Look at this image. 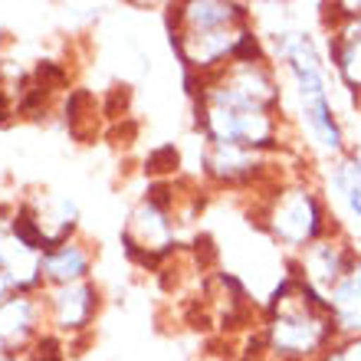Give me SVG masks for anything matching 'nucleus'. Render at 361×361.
Here are the masks:
<instances>
[{"mask_svg":"<svg viewBox=\"0 0 361 361\" xmlns=\"http://www.w3.org/2000/svg\"><path fill=\"white\" fill-rule=\"evenodd\" d=\"M335 338L338 332L325 299L286 273L267 302V319L250 352L257 361H319Z\"/></svg>","mask_w":361,"mask_h":361,"instance_id":"1","label":"nucleus"},{"mask_svg":"<svg viewBox=\"0 0 361 361\" xmlns=\"http://www.w3.org/2000/svg\"><path fill=\"white\" fill-rule=\"evenodd\" d=\"M250 220L293 257L325 233L345 227L329 210L322 188L309 180H269V190L259 194V207L250 214Z\"/></svg>","mask_w":361,"mask_h":361,"instance_id":"2","label":"nucleus"},{"mask_svg":"<svg viewBox=\"0 0 361 361\" xmlns=\"http://www.w3.org/2000/svg\"><path fill=\"white\" fill-rule=\"evenodd\" d=\"M197 128L207 145H237L250 152L276 154L283 152V115L263 109H240V105H217L194 99Z\"/></svg>","mask_w":361,"mask_h":361,"instance_id":"3","label":"nucleus"},{"mask_svg":"<svg viewBox=\"0 0 361 361\" xmlns=\"http://www.w3.org/2000/svg\"><path fill=\"white\" fill-rule=\"evenodd\" d=\"M358 263V247L348 237V230L338 227L332 233H325L322 240H315L312 247H305L299 257L286 259V269L305 283L315 295H329L335 286L342 283V276Z\"/></svg>","mask_w":361,"mask_h":361,"instance_id":"4","label":"nucleus"},{"mask_svg":"<svg viewBox=\"0 0 361 361\" xmlns=\"http://www.w3.org/2000/svg\"><path fill=\"white\" fill-rule=\"evenodd\" d=\"M200 171L220 188H263L273 180L269 154L237 145H207L200 154Z\"/></svg>","mask_w":361,"mask_h":361,"instance_id":"5","label":"nucleus"},{"mask_svg":"<svg viewBox=\"0 0 361 361\" xmlns=\"http://www.w3.org/2000/svg\"><path fill=\"white\" fill-rule=\"evenodd\" d=\"M325 43L338 86L361 109V17L355 20H325Z\"/></svg>","mask_w":361,"mask_h":361,"instance_id":"6","label":"nucleus"},{"mask_svg":"<svg viewBox=\"0 0 361 361\" xmlns=\"http://www.w3.org/2000/svg\"><path fill=\"white\" fill-rule=\"evenodd\" d=\"M247 4H227V0H194V4H178L168 13L171 33H194V30H224L250 23Z\"/></svg>","mask_w":361,"mask_h":361,"instance_id":"7","label":"nucleus"},{"mask_svg":"<svg viewBox=\"0 0 361 361\" xmlns=\"http://www.w3.org/2000/svg\"><path fill=\"white\" fill-rule=\"evenodd\" d=\"M325 305H329V315H332L338 338L361 335V257L342 276V283L325 295Z\"/></svg>","mask_w":361,"mask_h":361,"instance_id":"8","label":"nucleus"},{"mask_svg":"<svg viewBox=\"0 0 361 361\" xmlns=\"http://www.w3.org/2000/svg\"><path fill=\"white\" fill-rule=\"evenodd\" d=\"M329 190L361 230V152L348 148L342 158H335L329 171Z\"/></svg>","mask_w":361,"mask_h":361,"instance_id":"9","label":"nucleus"},{"mask_svg":"<svg viewBox=\"0 0 361 361\" xmlns=\"http://www.w3.org/2000/svg\"><path fill=\"white\" fill-rule=\"evenodd\" d=\"M95 305H99V293L86 283H73V286H59V293L53 295V315L56 325L66 332H79L86 329L92 319Z\"/></svg>","mask_w":361,"mask_h":361,"instance_id":"10","label":"nucleus"},{"mask_svg":"<svg viewBox=\"0 0 361 361\" xmlns=\"http://www.w3.org/2000/svg\"><path fill=\"white\" fill-rule=\"evenodd\" d=\"M39 267H43L47 279H53L59 286H73L89 273V253L82 247H76V243H63L53 253H43Z\"/></svg>","mask_w":361,"mask_h":361,"instance_id":"11","label":"nucleus"},{"mask_svg":"<svg viewBox=\"0 0 361 361\" xmlns=\"http://www.w3.org/2000/svg\"><path fill=\"white\" fill-rule=\"evenodd\" d=\"M33 325H37V305L23 295L7 299V305L0 309V345H23L33 335Z\"/></svg>","mask_w":361,"mask_h":361,"instance_id":"12","label":"nucleus"},{"mask_svg":"<svg viewBox=\"0 0 361 361\" xmlns=\"http://www.w3.org/2000/svg\"><path fill=\"white\" fill-rule=\"evenodd\" d=\"M178 148L174 145H161L158 152H152L148 154V161H145V171L148 174H171V171H178Z\"/></svg>","mask_w":361,"mask_h":361,"instance_id":"13","label":"nucleus"},{"mask_svg":"<svg viewBox=\"0 0 361 361\" xmlns=\"http://www.w3.org/2000/svg\"><path fill=\"white\" fill-rule=\"evenodd\" d=\"M319 361H361V335H355V338H335L332 348Z\"/></svg>","mask_w":361,"mask_h":361,"instance_id":"14","label":"nucleus"},{"mask_svg":"<svg viewBox=\"0 0 361 361\" xmlns=\"http://www.w3.org/2000/svg\"><path fill=\"white\" fill-rule=\"evenodd\" d=\"M30 361H66V352H63V342L53 338V335H39L33 342V355Z\"/></svg>","mask_w":361,"mask_h":361,"instance_id":"15","label":"nucleus"},{"mask_svg":"<svg viewBox=\"0 0 361 361\" xmlns=\"http://www.w3.org/2000/svg\"><path fill=\"white\" fill-rule=\"evenodd\" d=\"M37 79H39V89H59L69 82V73L63 66H56V63H39L37 66Z\"/></svg>","mask_w":361,"mask_h":361,"instance_id":"16","label":"nucleus"},{"mask_svg":"<svg viewBox=\"0 0 361 361\" xmlns=\"http://www.w3.org/2000/svg\"><path fill=\"white\" fill-rule=\"evenodd\" d=\"M128 99H132L128 86H115L112 92H109V99H105V109H102V112L109 115V118H118V115L125 112V105H128Z\"/></svg>","mask_w":361,"mask_h":361,"instance_id":"17","label":"nucleus"},{"mask_svg":"<svg viewBox=\"0 0 361 361\" xmlns=\"http://www.w3.org/2000/svg\"><path fill=\"white\" fill-rule=\"evenodd\" d=\"M0 361H13V358H0Z\"/></svg>","mask_w":361,"mask_h":361,"instance_id":"18","label":"nucleus"}]
</instances>
